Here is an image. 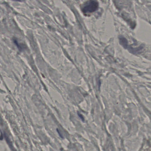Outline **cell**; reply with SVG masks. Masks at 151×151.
Here are the masks:
<instances>
[{"label": "cell", "mask_w": 151, "mask_h": 151, "mask_svg": "<svg viewBox=\"0 0 151 151\" xmlns=\"http://www.w3.org/2000/svg\"><path fill=\"white\" fill-rule=\"evenodd\" d=\"M13 42L17 45V47H18L19 49H20L21 51H22V50L25 49V46L23 45V44H19V42H18L17 40V39H13Z\"/></svg>", "instance_id": "2"}, {"label": "cell", "mask_w": 151, "mask_h": 151, "mask_svg": "<svg viewBox=\"0 0 151 151\" xmlns=\"http://www.w3.org/2000/svg\"><path fill=\"white\" fill-rule=\"evenodd\" d=\"M99 3L95 1H89L84 3L82 7V11L85 14L92 13L98 8Z\"/></svg>", "instance_id": "1"}]
</instances>
